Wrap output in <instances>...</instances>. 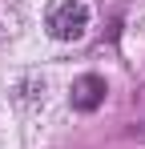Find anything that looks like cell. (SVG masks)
I'll return each mask as SVG.
<instances>
[{"label":"cell","mask_w":145,"mask_h":149,"mask_svg":"<svg viewBox=\"0 0 145 149\" xmlns=\"http://www.w3.org/2000/svg\"><path fill=\"white\" fill-rule=\"evenodd\" d=\"M89 4L85 0H56L48 8V32L56 40H81L89 32Z\"/></svg>","instance_id":"1"},{"label":"cell","mask_w":145,"mask_h":149,"mask_svg":"<svg viewBox=\"0 0 145 149\" xmlns=\"http://www.w3.org/2000/svg\"><path fill=\"white\" fill-rule=\"evenodd\" d=\"M105 93H109V89H105V77L85 73V77H77V81H72L69 101H72V109H81V113H93V109H101Z\"/></svg>","instance_id":"2"}]
</instances>
